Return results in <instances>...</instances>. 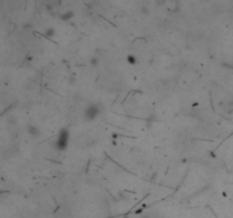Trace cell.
I'll return each instance as SVG.
<instances>
[{
	"label": "cell",
	"instance_id": "cell-1",
	"mask_svg": "<svg viewBox=\"0 0 233 218\" xmlns=\"http://www.w3.org/2000/svg\"><path fill=\"white\" fill-rule=\"evenodd\" d=\"M68 141H70V132H68L67 129L63 127L59 131L56 141L54 142L52 145L57 151H65L67 147H68Z\"/></svg>",
	"mask_w": 233,
	"mask_h": 218
},
{
	"label": "cell",
	"instance_id": "cell-2",
	"mask_svg": "<svg viewBox=\"0 0 233 218\" xmlns=\"http://www.w3.org/2000/svg\"><path fill=\"white\" fill-rule=\"evenodd\" d=\"M100 112H101V107L98 103H89L84 108L83 117L87 122H92L100 115Z\"/></svg>",
	"mask_w": 233,
	"mask_h": 218
},
{
	"label": "cell",
	"instance_id": "cell-3",
	"mask_svg": "<svg viewBox=\"0 0 233 218\" xmlns=\"http://www.w3.org/2000/svg\"><path fill=\"white\" fill-rule=\"evenodd\" d=\"M26 132H28V134L33 138V139H38V138H40V135H41V131L40 129L35 125H28L26 126Z\"/></svg>",
	"mask_w": 233,
	"mask_h": 218
},
{
	"label": "cell",
	"instance_id": "cell-4",
	"mask_svg": "<svg viewBox=\"0 0 233 218\" xmlns=\"http://www.w3.org/2000/svg\"><path fill=\"white\" fill-rule=\"evenodd\" d=\"M73 17H74V11H73V10H67L64 14L61 15V19L64 21V22H67V21L73 18Z\"/></svg>",
	"mask_w": 233,
	"mask_h": 218
},
{
	"label": "cell",
	"instance_id": "cell-5",
	"mask_svg": "<svg viewBox=\"0 0 233 218\" xmlns=\"http://www.w3.org/2000/svg\"><path fill=\"white\" fill-rule=\"evenodd\" d=\"M43 35L46 37H48V39H51V37H54L56 35V30L54 28H51V26H49V28H47L46 30H44Z\"/></svg>",
	"mask_w": 233,
	"mask_h": 218
},
{
	"label": "cell",
	"instance_id": "cell-6",
	"mask_svg": "<svg viewBox=\"0 0 233 218\" xmlns=\"http://www.w3.org/2000/svg\"><path fill=\"white\" fill-rule=\"evenodd\" d=\"M126 61H127V64H130V65H135L136 63H138V59H136V57L134 55H127L126 57Z\"/></svg>",
	"mask_w": 233,
	"mask_h": 218
},
{
	"label": "cell",
	"instance_id": "cell-7",
	"mask_svg": "<svg viewBox=\"0 0 233 218\" xmlns=\"http://www.w3.org/2000/svg\"><path fill=\"white\" fill-rule=\"evenodd\" d=\"M99 58L97 56H93V57H91L90 58V60H89V63H90V65L91 66H93V67H96V66H98V64H99Z\"/></svg>",
	"mask_w": 233,
	"mask_h": 218
},
{
	"label": "cell",
	"instance_id": "cell-8",
	"mask_svg": "<svg viewBox=\"0 0 233 218\" xmlns=\"http://www.w3.org/2000/svg\"><path fill=\"white\" fill-rule=\"evenodd\" d=\"M7 121H8L9 124H16V123H17V119H16V117H15L14 115H9Z\"/></svg>",
	"mask_w": 233,
	"mask_h": 218
},
{
	"label": "cell",
	"instance_id": "cell-9",
	"mask_svg": "<svg viewBox=\"0 0 233 218\" xmlns=\"http://www.w3.org/2000/svg\"><path fill=\"white\" fill-rule=\"evenodd\" d=\"M141 11H142L143 14H148V13H149V8L143 6V7H141Z\"/></svg>",
	"mask_w": 233,
	"mask_h": 218
}]
</instances>
